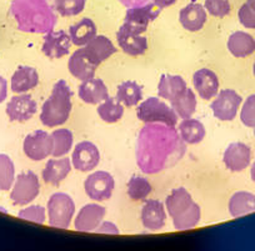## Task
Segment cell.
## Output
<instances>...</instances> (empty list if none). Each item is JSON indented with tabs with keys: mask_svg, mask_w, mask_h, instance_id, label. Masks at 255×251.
<instances>
[{
	"mask_svg": "<svg viewBox=\"0 0 255 251\" xmlns=\"http://www.w3.org/2000/svg\"><path fill=\"white\" fill-rule=\"evenodd\" d=\"M11 13L18 28L28 33H49L55 24L45 0H15Z\"/></svg>",
	"mask_w": 255,
	"mask_h": 251,
	"instance_id": "1",
	"label": "cell"
},
{
	"mask_svg": "<svg viewBox=\"0 0 255 251\" xmlns=\"http://www.w3.org/2000/svg\"><path fill=\"white\" fill-rule=\"evenodd\" d=\"M73 92L65 80H59L53 87L51 94L44 103L40 122L48 127H55L67 123L72 112Z\"/></svg>",
	"mask_w": 255,
	"mask_h": 251,
	"instance_id": "2",
	"label": "cell"
},
{
	"mask_svg": "<svg viewBox=\"0 0 255 251\" xmlns=\"http://www.w3.org/2000/svg\"><path fill=\"white\" fill-rule=\"evenodd\" d=\"M136 117L145 124L163 123L174 127L178 123V115L173 108L161 102L159 98H149L141 103L136 109Z\"/></svg>",
	"mask_w": 255,
	"mask_h": 251,
	"instance_id": "3",
	"label": "cell"
},
{
	"mask_svg": "<svg viewBox=\"0 0 255 251\" xmlns=\"http://www.w3.org/2000/svg\"><path fill=\"white\" fill-rule=\"evenodd\" d=\"M75 214V204L65 193H55L48 201L49 225L58 229H68Z\"/></svg>",
	"mask_w": 255,
	"mask_h": 251,
	"instance_id": "4",
	"label": "cell"
},
{
	"mask_svg": "<svg viewBox=\"0 0 255 251\" xmlns=\"http://www.w3.org/2000/svg\"><path fill=\"white\" fill-rule=\"evenodd\" d=\"M40 193V183L38 175L34 171L29 170L16 176L13 184V190L10 199L14 205H28L35 200Z\"/></svg>",
	"mask_w": 255,
	"mask_h": 251,
	"instance_id": "5",
	"label": "cell"
},
{
	"mask_svg": "<svg viewBox=\"0 0 255 251\" xmlns=\"http://www.w3.org/2000/svg\"><path fill=\"white\" fill-rule=\"evenodd\" d=\"M161 9L155 3L145 4L143 6L128 9L125 14L123 28L135 34L145 33L150 21L155 20L160 14Z\"/></svg>",
	"mask_w": 255,
	"mask_h": 251,
	"instance_id": "6",
	"label": "cell"
},
{
	"mask_svg": "<svg viewBox=\"0 0 255 251\" xmlns=\"http://www.w3.org/2000/svg\"><path fill=\"white\" fill-rule=\"evenodd\" d=\"M23 149L29 159L41 161L53 154V136L44 130H36L24 139Z\"/></svg>",
	"mask_w": 255,
	"mask_h": 251,
	"instance_id": "7",
	"label": "cell"
},
{
	"mask_svg": "<svg viewBox=\"0 0 255 251\" xmlns=\"http://www.w3.org/2000/svg\"><path fill=\"white\" fill-rule=\"evenodd\" d=\"M114 186V178L109 173L103 170L90 174L84 181L85 193L92 200L95 201L109 200L113 195Z\"/></svg>",
	"mask_w": 255,
	"mask_h": 251,
	"instance_id": "8",
	"label": "cell"
},
{
	"mask_svg": "<svg viewBox=\"0 0 255 251\" xmlns=\"http://www.w3.org/2000/svg\"><path fill=\"white\" fill-rule=\"evenodd\" d=\"M242 97L233 89L220 90L217 99L212 103L210 108L213 114L217 119L222 122H232L238 115L240 105H242Z\"/></svg>",
	"mask_w": 255,
	"mask_h": 251,
	"instance_id": "9",
	"label": "cell"
},
{
	"mask_svg": "<svg viewBox=\"0 0 255 251\" xmlns=\"http://www.w3.org/2000/svg\"><path fill=\"white\" fill-rule=\"evenodd\" d=\"M100 161V152L97 145L90 141H80L75 145L72 155V165L78 171L88 173L98 166Z\"/></svg>",
	"mask_w": 255,
	"mask_h": 251,
	"instance_id": "10",
	"label": "cell"
},
{
	"mask_svg": "<svg viewBox=\"0 0 255 251\" xmlns=\"http://www.w3.org/2000/svg\"><path fill=\"white\" fill-rule=\"evenodd\" d=\"M38 105L33 99V97L29 94L15 95L10 99V102L6 105V115L10 119V122H28L34 115L36 114Z\"/></svg>",
	"mask_w": 255,
	"mask_h": 251,
	"instance_id": "11",
	"label": "cell"
},
{
	"mask_svg": "<svg viewBox=\"0 0 255 251\" xmlns=\"http://www.w3.org/2000/svg\"><path fill=\"white\" fill-rule=\"evenodd\" d=\"M252 150L244 142H232L227 147L223 156V161L228 170L233 173H239L245 170L250 165Z\"/></svg>",
	"mask_w": 255,
	"mask_h": 251,
	"instance_id": "12",
	"label": "cell"
},
{
	"mask_svg": "<svg viewBox=\"0 0 255 251\" xmlns=\"http://www.w3.org/2000/svg\"><path fill=\"white\" fill-rule=\"evenodd\" d=\"M105 213H107V210H105L104 206L98 205V204L84 205L80 209L79 213H78L77 218H75V230L82 231V233L95 231L98 226L102 224Z\"/></svg>",
	"mask_w": 255,
	"mask_h": 251,
	"instance_id": "13",
	"label": "cell"
},
{
	"mask_svg": "<svg viewBox=\"0 0 255 251\" xmlns=\"http://www.w3.org/2000/svg\"><path fill=\"white\" fill-rule=\"evenodd\" d=\"M70 45H72V39L67 31H49L44 36L41 50H43L44 55H46L48 58L60 59L69 53Z\"/></svg>",
	"mask_w": 255,
	"mask_h": 251,
	"instance_id": "14",
	"label": "cell"
},
{
	"mask_svg": "<svg viewBox=\"0 0 255 251\" xmlns=\"http://www.w3.org/2000/svg\"><path fill=\"white\" fill-rule=\"evenodd\" d=\"M141 223L144 228L150 231H158L163 229L166 223L165 205L161 201L154 199L145 201L141 209Z\"/></svg>",
	"mask_w": 255,
	"mask_h": 251,
	"instance_id": "15",
	"label": "cell"
},
{
	"mask_svg": "<svg viewBox=\"0 0 255 251\" xmlns=\"http://www.w3.org/2000/svg\"><path fill=\"white\" fill-rule=\"evenodd\" d=\"M193 83L198 95L204 100H210L218 95L219 90V79L210 69H199L193 76Z\"/></svg>",
	"mask_w": 255,
	"mask_h": 251,
	"instance_id": "16",
	"label": "cell"
},
{
	"mask_svg": "<svg viewBox=\"0 0 255 251\" xmlns=\"http://www.w3.org/2000/svg\"><path fill=\"white\" fill-rule=\"evenodd\" d=\"M117 40L120 49L130 56L143 55L148 50V39L141 34L131 33L123 26L117 33Z\"/></svg>",
	"mask_w": 255,
	"mask_h": 251,
	"instance_id": "17",
	"label": "cell"
},
{
	"mask_svg": "<svg viewBox=\"0 0 255 251\" xmlns=\"http://www.w3.org/2000/svg\"><path fill=\"white\" fill-rule=\"evenodd\" d=\"M68 69H69L70 74L74 78L84 81L88 80V79L94 78L98 65L90 60L89 56L85 54L84 49L80 48L70 55L69 63H68Z\"/></svg>",
	"mask_w": 255,
	"mask_h": 251,
	"instance_id": "18",
	"label": "cell"
},
{
	"mask_svg": "<svg viewBox=\"0 0 255 251\" xmlns=\"http://www.w3.org/2000/svg\"><path fill=\"white\" fill-rule=\"evenodd\" d=\"M207 10L200 4L191 3L183 8L179 13V21L183 28L188 31H199L207 23Z\"/></svg>",
	"mask_w": 255,
	"mask_h": 251,
	"instance_id": "19",
	"label": "cell"
},
{
	"mask_svg": "<svg viewBox=\"0 0 255 251\" xmlns=\"http://www.w3.org/2000/svg\"><path fill=\"white\" fill-rule=\"evenodd\" d=\"M72 170V161L69 157H56V159H50L46 162L44 167L43 180L45 184L56 186L69 175Z\"/></svg>",
	"mask_w": 255,
	"mask_h": 251,
	"instance_id": "20",
	"label": "cell"
},
{
	"mask_svg": "<svg viewBox=\"0 0 255 251\" xmlns=\"http://www.w3.org/2000/svg\"><path fill=\"white\" fill-rule=\"evenodd\" d=\"M83 49H84L85 54L89 56L90 60L97 64L98 66L103 61L109 59L113 54L117 53V48L112 43V40L104 35H97L95 38H93Z\"/></svg>",
	"mask_w": 255,
	"mask_h": 251,
	"instance_id": "21",
	"label": "cell"
},
{
	"mask_svg": "<svg viewBox=\"0 0 255 251\" xmlns=\"http://www.w3.org/2000/svg\"><path fill=\"white\" fill-rule=\"evenodd\" d=\"M80 99L87 104H100L109 98L108 88L102 79H88L82 81L78 92Z\"/></svg>",
	"mask_w": 255,
	"mask_h": 251,
	"instance_id": "22",
	"label": "cell"
},
{
	"mask_svg": "<svg viewBox=\"0 0 255 251\" xmlns=\"http://www.w3.org/2000/svg\"><path fill=\"white\" fill-rule=\"evenodd\" d=\"M39 83V74L31 66H19L11 76V90L15 94H23L34 89Z\"/></svg>",
	"mask_w": 255,
	"mask_h": 251,
	"instance_id": "23",
	"label": "cell"
},
{
	"mask_svg": "<svg viewBox=\"0 0 255 251\" xmlns=\"http://www.w3.org/2000/svg\"><path fill=\"white\" fill-rule=\"evenodd\" d=\"M188 89L186 83L181 76L163 74L158 85V95L171 103Z\"/></svg>",
	"mask_w": 255,
	"mask_h": 251,
	"instance_id": "24",
	"label": "cell"
},
{
	"mask_svg": "<svg viewBox=\"0 0 255 251\" xmlns=\"http://www.w3.org/2000/svg\"><path fill=\"white\" fill-rule=\"evenodd\" d=\"M193 198L188 190L184 188L174 189L170 195H168L165 200V206L168 209V214L171 219L183 215L193 205Z\"/></svg>",
	"mask_w": 255,
	"mask_h": 251,
	"instance_id": "25",
	"label": "cell"
},
{
	"mask_svg": "<svg viewBox=\"0 0 255 251\" xmlns=\"http://www.w3.org/2000/svg\"><path fill=\"white\" fill-rule=\"evenodd\" d=\"M228 50L235 58H247L255 51V39L245 31H235L228 39Z\"/></svg>",
	"mask_w": 255,
	"mask_h": 251,
	"instance_id": "26",
	"label": "cell"
},
{
	"mask_svg": "<svg viewBox=\"0 0 255 251\" xmlns=\"http://www.w3.org/2000/svg\"><path fill=\"white\" fill-rule=\"evenodd\" d=\"M69 35L72 43L77 46L87 45L93 38L97 36V26L94 21L89 18H84L79 23L69 28Z\"/></svg>",
	"mask_w": 255,
	"mask_h": 251,
	"instance_id": "27",
	"label": "cell"
},
{
	"mask_svg": "<svg viewBox=\"0 0 255 251\" xmlns=\"http://www.w3.org/2000/svg\"><path fill=\"white\" fill-rule=\"evenodd\" d=\"M255 211V195L248 191H238L229 200V213L233 218L248 215Z\"/></svg>",
	"mask_w": 255,
	"mask_h": 251,
	"instance_id": "28",
	"label": "cell"
},
{
	"mask_svg": "<svg viewBox=\"0 0 255 251\" xmlns=\"http://www.w3.org/2000/svg\"><path fill=\"white\" fill-rule=\"evenodd\" d=\"M117 100L128 108L138 105L143 99V88L136 81L128 80L122 83L117 89Z\"/></svg>",
	"mask_w": 255,
	"mask_h": 251,
	"instance_id": "29",
	"label": "cell"
},
{
	"mask_svg": "<svg viewBox=\"0 0 255 251\" xmlns=\"http://www.w3.org/2000/svg\"><path fill=\"white\" fill-rule=\"evenodd\" d=\"M179 135L181 139L186 142V144L194 145L199 144L203 139L205 137V127L199 120L197 119H184L183 122L179 124Z\"/></svg>",
	"mask_w": 255,
	"mask_h": 251,
	"instance_id": "30",
	"label": "cell"
},
{
	"mask_svg": "<svg viewBox=\"0 0 255 251\" xmlns=\"http://www.w3.org/2000/svg\"><path fill=\"white\" fill-rule=\"evenodd\" d=\"M170 105L179 118H181L183 120L189 119L197 110V98H195L194 92L188 88L183 94L173 100Z\"/></svg>",
	"mask_w": 255,
	"mask_h": 251,
	"instance_id": "31",
	"label": "cell"
},
{
	"mask_svg": "<svg viewBox=\"0 0 255 251\" xmlns=\"http://www.w3.org/2000/svg\"><path fill=\"white\" fill-rule=\"evenodd\" d=\"M98 115L108 124H114V123L119 122L124 115V107L122 103L118 102L117 98L109 97L99 104Z\"/></svg>",
	"mask_w": 255,
	"mask_h": 251,
	"instance_id": "32",
	"label": "cell"
},
{
	"mask_svg": "<svg viewBox=\"0 0 255 251\" xmlns=\"http://www.w3.org/2000/svg\"><path fill=\"white\" fill-rule=\"evenodd\" d=\"M54 141V149H53V156L54 157H61L64 155H67L68 152L72 150L73 147V132L68 129H58L54 130L51 132Z\"/></svg>",
	"mask_w": 255,
	"mask_h": 251,
	"instance_id": "33",
	"label": "cell"
},
{
	"mask_svg": "<svg viewBox=\"0 0 255 251\" xmlns=\"http://www.w3.org/2000/svg\"><path fill=\"white\" fill-rule=\"evenodd\" d=\"M200 216H202L200 206L197 203H193L191 208L186 213H184L180 216H176V218H173L174 228L176 230H189V229L195 228L199 224Z\"/></svg>",
	"mask_w": 255,
	"mask_h": 251,
	"instance_id": "34",
	"label": "cell"
},
{
	"mask_svg": "<svg viewBox=\"0 0 255 251\" xmlns=\"http://www.w3.org/2000/svg\"><path fill=\"white\" fill-rule=\"evenodd\" d=\"M14 180H15L14 162L8 155L0 154V190H10Z\"/></svg>",
	"mask_w": 255,
	"mask_h": 251,
	"instance_id": "35",
	"label": "cell"
},
{
	"mask_svg": "<svg viewBox=\"0 0 255 251\" xmlns=\"http://www.w3.org/2000/svg\"><path fill=\"white\" fill-rule=\"evenodd\" d=\"M151 193V185L145 178L131 176L128 183V195L131 200H144Z\"/></svg>",
	"mask_w": 255,
	"mask_h": 251,
	"instance_id": "36",
	"label": "cell"
},
{
	"mask_svg": "<svg viewBox=\"0 0 255 251\" xmlns=\"http://www.w3.org/2000/svg\"><path fill=\"white\" fill-rule=\"evenodd\" d=\"M85 3L87 0H55L54 5L61 16H74L84 10Z\"/></svg>",
	"mask_w": 255,
	"mask_h": 251,
	"instance_id": "37",
	"label": "cell"
},
{
	"mask_svg": "<svg viewBox=\"0 0 255 251\" xmlns=\"http://www.w3.org/2000/svg\"><path fill=\"white\" fill-rule=\"evenodd\" d=\"M204 8L210 15L215 18H224L229 15L232 10L229 0H205Z\"/></svg>",
	"mask_w": 255,
	"mask_h": 251,
	"instance_id": "38",
	"label": "cell"
},
{
	"mask_svg": "<svg viewBox=\"0 0 255 251\" xmlns=\"http://www.w3.org/2000/svg\"><path fill=\"white\" fill-rule=\"evenodd\" d=\"M19 219H23V220L33 221L36 224H44L46 219V211L45 208L40 205H33L29 206V208L21 209L18 214Z\"/></svg>",
	"mask_w": 255,
	"mask_h": 251,
	"instance_id": "39",
	"label": "cell"
},
{
	"mask_svg": "<svg viewBox=\"0 0 255 251\" xmlns=\"http://www.w3.org/2000/svg\"><path fill=\"white\" fill-rule=\"evenodd\" d=\"M240 120L248 127H255V94L248 97L240 112Z\"/></svg>",
	"mask_w": 255,
	"mask_h": 251,
	"instance_id": "40",
	"label": "cell"
},
{
	"mask_svg": "<svg viewBox=\"0 0 255 251\" xmlns=\"http://www.w3.org/2000/svg\"><path fill=\"white\" fill-rule=\"evenodd\" d=\"M238 16L242 25L248 29H255V6L249 5L248 3L243 4L242 8L239 9Z\"/></svg>",
	"mask_w": 255,
	"mask_h": 251,
	"instance_id": "41",
	"label": "cell"
},
{
	"mask_svg": "<svg viewBox=\"0 0 255 251\" xmlns=\"http://www.w3.org/2000/svg\"><path fill=\"white\" fill-rule=\"evenodd\" d=\"M97 233L99 234H110V235H119V229L115 226V224L110 223V221H104L102 224H100L99 226H98Z\"/></svg>",
	"mask_w": 255,
	"mask_h": 251,
	"instance_id": "42",
	"label": "cell"
},
{
	"mask_svg": "<svg viewBox=\"0 0 255 251\" xmlns=\"http://www.w3.org/2000/svg\"><path fill=\"white\" fill-rule=\"evenodd\" d=\"M8 95V83L3 76H0V103H3Z\"/></svg>",
	"mask_w": 255,
	"mask_h": 251,
	"instance_id": "43",
	"label": "cell"
},
{
	"mask_svg": "<svg viewBox=\"0 0 255 251\" xmlns=\"http://www.w3.org/2000/svg\"><path fill=\"white\" fill-rule=\"evenodd\" d=\"M175 1H178V0H154V3H155L160 9L168 8V6L173 5Z\"/></svg>",
	"mask_w": 255,
	"mask_h": 251,
	"instance_id": "44",
	"label": "cell"
},
{
	"mask_svg": "<svg viewBox=\"0 0 255 251\" xmlns=\"http://www.w3.org/2000/svg\"><path fill=\"white\" fill-rule=\"evenodd\" d=\"M250 176H252V180L255 183V161L253 162L252 169H250Z\"/></svg>",
	"mask_w": 255,
	"mask_h": 251,
	"instance_id": "45",
	"label": "cell"
},
{
	"mask_svg": "<svg viewBox=\"0 0 255 251\" xmlns=\"http://www.w3.org/2000/svg\"><path fill=\"white\" fill-rule=\"evenodd\" d=\"M247 3L249 4V5L255 6V0H247Z\"/></svg>",
	"mask_w": 255,
	"mask_h": 251,
	"instance_id": "46",
	"label": "cell"
},
{
	"mask_svg": "<svg viewBox=\"0 0 255 251\" xmlns=\"http://www.w3.org/2000/svg\"><path fill=\"white\" fill-rule=\"evenodd\" d=\"M253 71H254V75H255V64H254V68H253Z\"/></svg>",
	"mask_w": 255,
	"mask_h": 251,
	"instance_id": "47",
	"label": "cell"
},
{
	"mask_svg": "<svg viewBox=\"0 0 255 251\" xmlns=\"http://www.w3.org/2000/svg\"><path fill=\"white\" fill-rule=\"evenodd\" d=\"M254 136H255V127H254Z\"/></svg>",
	"mask_w": 255,
	"mask_h": 251,
	"instance_id": "48",
	"label": "cell"
}]
</instances>
